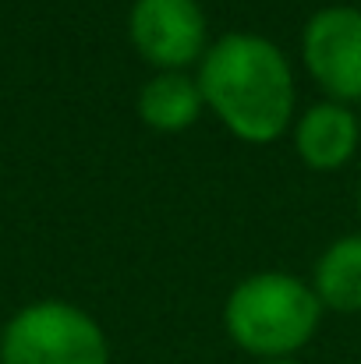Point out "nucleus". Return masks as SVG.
Wrapping results in <instances>:
<instances>
[{
    "mask_svg": "<svg viewBox=\"0 0 361 364\" xmlns=\"http://www.w3.org/2000/svg\"><path fill=\"white\" fill-rule=\"evenodd\" d=\"M199 89L206 107L241 141H276L294 121V71L266 36H220L199 64Z\"/></svg>",
    "mask_w": 361,
    "mask_h": 364,
    "instance_id": "f257e3e1",
    "label": "nucleus"
},
{
    "mask_svg": "<svg viewBox=\"0 0 361 364\" xmlns=\"http://www.w3.org/2000/svg\"><path fill=\"white\" fill-rule=\"evenodd\" d=\"M323 304L315 290L291 272H255L227 297L224 326L244 354L287 361L319 329Z\"/></svg>",
    "mask_w": 361,
    "mask_h": 364,
    "instance_id": "f03ea898",
    "label": "nucleus"
},
{
    "mask_svg": "<svg viewBox=\"0 0 361 364\" xmlns=\"http://www.w3.org/2000/svg\"><path fill=\"white\" fill-rule=\"evenodd\" d=\"M4 364H110V343L100 322L64 301H39L21 308L4 336Z\"/></svg>",
    "mask_w": 361,
    "mask_h": 364,
    "instance_id": "7ed1b4c3",
    "label": "nucleus"
},
{
    "mask_svg": "<svg viewBox=\"0 0 361 364\" xmlns=\"http://www.w3.org/2000/svg\"><path fill=\"white\" fill-rule=\"evenodd\" d=\"M127 36L138 57L159 71H184L206 57V14L199 0H135Z\"/></svg>",
    "mask_w": 361,
    "mask_h": 364,
    "instance_id": "20e7f679",
    "label": "nucleus"
},
{
    "mask_svg": "<svg viewBox=\"0 0 361 364\" xmlns=\"http://www.w3.org/2000/svg\"><path fill=\"white\" fill-rule=\"evenodd\" d=\"M308 75L337 103L361 100V11L323 7L308 18L301 36Z\"/></svg>",
    "mask_w": 361,
    "mask_h": 364,
    "instance_id": "39448f33",
    "label": "nucleus"
},
{
    "mask_svg": "<svg viewBox=\"0 0 361 364\" xmlns=\"http://www.w3.org/2000/svg\"><path fill=\"white\" fill-rule=\"evenodd\" d=\"M361 141V124L347 110V103L326 100L308 107L298 124H294V149L301 156L305 166L326 173V170H340Z\"/></svg>",
    "mask_w": 361,
    "mask_h": 364,
    "instance_id": "423d86ee",
    "label": "nucleus"
},
{
    "mask_svg": "<svg viewBox=\"0 0 361 364\" xmlns=\"http://www.w3.org/2000/svg\"><path fill=\"white\" fill-rule=\"evenodd\" d=\"M202 107H206V100H202L199 78H192L184 71H159L138 92V117L145 121V127L163 131V134L188 131L199 121Z\"/></svg>",
    "mask_w": 361,
    "mask_h": 364,
    "instance_id": "0eeeda50",
    "label": "nucleus"
},
{
    "mask_svg": "<svg viewBox=\"0 0 361 364\" xmlns=\"http://www.w3.org/2000/svg\"><path fill=\"white\" fill-rule=\"evenodd\" d=\"M312 290L323 308L340 315L361 311V234L333 241L315 262Z\"/></svg>",
    "mask_w": 361,
    "mask_h": 364,
    "instance_id": "6e6552de",
    "label": "nucleus"
},
{
    "mask_svg": "<svg viewBox=\"0 0 361 364\" xmlns=\"http://www.w3.org/2000/svg\"><path fill=\"white\" fill-rule=\"evenodd\" d=\"M358 216H361V188H358Z\"/></svg>",
    "mask_w": 361,
    "mask_h": 364,
    "instance_id": "1a4fd4ad",
    "label": "nucleus"
},
{
    "mask_svg": "<svg viewBox=\"0 0 361 364\" xmlns=\"http://www.w3.org/2000/svg\"><path fill=\"white\" fill-rule=\"evenodd\" d=\"M266 364H294V361H266Z\"/></svg>",
    "mask_w": 361,
    "mask_h": 364,
    "instance_id": "9d476101",
    "label": "nucleus"
}]
</instances>
